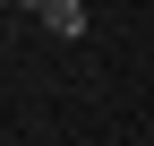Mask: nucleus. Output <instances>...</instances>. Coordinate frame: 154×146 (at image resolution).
Here are the masks:
<instances>
[{"label": "nucleus", "mask_w": 154, "mask_h": 146, "mask_svg": "<svg viewBox=\"0 0 154 146\" xmlns=\"http://www.w3.org/2000/svg\"><path fill=\"white\" fill-rule=\"evenodd\" d=\"M43 26L60 34V43H77V34H86V9H77V0H51V9H43Z\"/></svg>", "instance_id": "1"}, {"label": "nucleus", "mask_w": 154, "mask_h": 146, "mask_svg": "<svg viewBox=\"0 0 154 146\" xmlns=\"http://www.w3.org/2000/svg\"><path fill=\"white\" fill-rule=\"evenodd\" d=\"M0 9H17V0H0Z\"/></svg>", "instance_id": "2"}]
</instances>
